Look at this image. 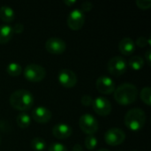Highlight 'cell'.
Wrapping results in <instances>:
<instances>
[{"label": "cell", "instance_id": "obj_1", "mask_svg": "<svg viewBox=\"0 0 151 151\" xmlns=\"http://www.w3.org/2000/svg\"><path fill=\"white\" fill-rule=\"evenodd\" d=\"M138 88L132 83H123L113 92L115 101L123 106L134 104L138 97Z\"/></svg>", "mask_w": 151, "mask_h": 151}, {"label": "cell", "instance_id": "obj_2", "mask_svg": "<svg viewBox=\"0 0 151 151\" xmlns=\"http://www.w3.org/2000/svg\"><path fill=\"white\" fill-rule=\"evenodd\" d=\"M9 102L12 108L25 112L33 107L35 99L30 91L27 89H18L11 94Z\"/></svg>", "mask_w": 151, "mask_h": 151}, {"label": "cell", "instance_id": "obj_3", "mask_svg": "<svg viewBox=\"0 0 151 151\" xmlns=\"http://www.w3.org/2000/svg\"><path fill=\"white\" fill-rule=\"evenodd\" d=\"M145 111L139 108L129 110L125 116V124L127 127L132 131H139L142 129L146 124Z\"/></svg>", "mask_w": 151, "mask_h": 151}, {"label": "cell", "instance_id": "obj_4", "mask_svg": "<svg viewBox=\"0 0 151 151\" xmlns=\"http://www.w3.org/2000/svg\"><path fill=\"white\" fill-rule=\"evenodd\" d=\"M23 74L26 80H27L28 81L39 82L45 78L46 71L42 66L37 64H29L25 67Z\"/></svg>", "mask_w": 151, "mask_h": 151}, {"label": "cell", "instance_id": "obj_5", "mask_svg": "<svg viewBox=\"0 0 151 151\" xmlns=\"http://www.w3.org/2000/svg\"><path fill=\"white\" fill-rule=\"evenodd\" d=\"M127 62L121 56H115L111 58L107 65L108 72L113 76H120L127 70Z\"/></svg>", "mask_w": 151, "mask_h": 151}, {"label": "cell", "instance_id": "obj_6", "mask_svg": "<svg viewBox=\"0 0 151 151\" xmlns=\"http://www.w3.org/2000/svg\"><path fill=\"white\" fill-rule=\"evenodd\" d=\"M79 126L81 130L88 135L94 134L99 128L97 119L91 114H83L79 120Z\"/></svg>", "mask_w": 151, "mask_h": 151}, {"label": "cell", "instance_id": "obj_7", "mask_svg": "<svg viewBox=\"0 0 151 151\" xmlns=\"http://www.w3.org/2000/svg\"><path fill=\"white\" fill-rule=\"evenodd\" d=\"M126 140V134L125 132L117 127L110 128L106 131L104 134V141L108 145L111 146H118L122 144Z\"/></svg>", "mask_w": 151, "mask_h": 151}, {"label": "cell", "instance_id": "obj_8", "mask_svg": "<svg viewBox=\"0 0 151 151\" xmlns=\"http://www.w3.org/2000/svg\"><path fill=\"white\" fill-rule=\"evenodd\" d=\"M85 23V14L80 9L73 10L67 17V25L70 29L77 31L82 28Z\"/></svg>", "mask_w": 151, "mask_h": 151}, {"label": "cell", "instance_id": "obj_9", "mask_svg": "<svg viewBox=\"0 0 151 151\" xmlns=\"http://www.w3.org/2000/svg\"><path fill=\"white\" fill-rule=\"evenodd\" d=\"M58 82L66 88H73L77 83V76L75 73L70 69H62L58 75Z\"/></svg>", "mask_w": 151, "mask_h": 151}, {"label": "cell", "instance_id": "obj_10", "mask_svg": "<svg viewBox=\"0 0 151 151\" xmlns=\"http://www.w3.org/2000/svg\"><path fill=\"white\" fill-rule=\"evenodd\" d=\"M93 110L100 116H108L111 114L112 107L111 102L103 96H98L93 101Z\"/></svg>", "mask_w": 151, "mask_h": 151}, {"label": "cell", "instance_id": "obj_11", "mask_svg": "<svg viewBox=\"0 0 151 151\" xmlns=\"http://www.w3.org/2000/svg\"><path fill=\"white\" fill-rule=\"evenodd\" d=\"M97 90L104 95H110L113 93L116 89V83L115 81L110 78L109 76H100L96 80V83Z\"/></svg>", "mask_w": 151, "mask_h": 151}, {"label": "cell", "instance_id": "obj_12", "mask_svg": "<svg viewBox=\"0 0 151 151\" xmlns=\"http://www.w3.org/2000/svg\"><path fill=\"white\" fill-rule=\"evenodd\" d=\"M45 49L51 54H62L66 50V43L58 37H51L45 42Z\"/></svg>", "mask_w": 151, "mask_h": 151}, {"label": "cell", "instance_id": "obj_13", "mask_svg": "<svg viewBox=\"0 0 151 151\" xmlns=\"http://www.w3.org/2000/svg\"><path fill=\"white\" fill-rule=\"evenodd\" d=\"M51 111L43 106H38L35 107L32 111V119L40 124H45L48 123L51 119Z\"/></svg>", "mask_w": 151, "mask_h": 151}, {"label": "cell", "instance_id": "obj_14", "mask_svg": "<svg viewBox=\"0 0 151 151\" xmlns=\"http://www.w3.org/2000/svg\"><path fill=\"white\" fill-rule=\"evenodd\" d=\"M73 134L72 127L65 123L57 124L52 128V134L58 140H65L69 138Z\"/></svg>", "mask_w": 151, "mask_h": 151}, {"label": "cell", "instance_id": "obj_15", "mask_svg": "<svg viewBox=\"0 0 151 151\" xmlns=\"http://www.w3.org/2000/svg\"><path fill=\"white\" fill-rule=\"evenodd\" d=\"M135 43L133 39L129 37L123 38L119 43V51L125 56H130L135 50Z\"/></svg>", "mask_w": 151, "mask_h": 151}, {"label": "cell", "instance_id": "obj_16", "mask_svg": "<svg viewBox=\"0 0 151 151\" xmlns=\"http://www.w3.org/2000/svg\"><path fill=\"white\" fill-rule=\"evenodd\" d=\"M0 19L5 23H10L15 19V12L11 6L3 5L0 7Z\"/></svg>", "mask_w": 151, "mask_h": 151}, {"label": "cell", "instance_id": "obj_17", "mask_svg": "<svg viewBox=\"0 0 151 151\" xmlns=\"http://www.w3.org/2000/svg\"><path fill=\"white\" fill-rule=\"evenodd\" d=\"M13 35L12 27L9 25L0 26V44L7 43Z\"/></svg>", "mask_w": 151, "mask_h": 151}, {"label": "cell", "instance_id": "obj_18", "mask_svg": "<svg viewBox=\"0 0 151 151\" xmlns=\"http://www.w3.org/2000/svg\"><path fill=\"white\" fill-rule=\"evenodd\" d=\"M127 65L134 71H139L144 65V59L141 56H133L128 60Z\"/></svg>", "mask_w": 151, "mask_h": 151}, {"label": "cell", "instance_id": "obj_19", "mask_svg": "<svg viewBox=\"0 0 151 151\" xmlns=\"http://www.w3.org/2000/svg\"><path fill=\"white\" fill-rule=\"evenodd\" d=\"M16 123L20 128H27L31 124V117L26 112H20L16 118Z\"/></svg>", "mask_w": 151, "mask_h": 151}, {"label": "cell", "instance_id": "obj_20", "mask_svg": "<svg viewBox=\"0 0 151 151\" xmlns=\"http://www.w3.org/2000/svg\"><path fill=\"white\" fill-rule=\"evenodd\" d=\"M6 72H7V73L10 76H12V77H17V76H19L21 74V73L23 72V69H22L21 65L19 63L12 62V63H10L7 65Z\"/></svg>", "mask_w": 151, "mask_h": 151}, {"label": "cell", "instance_id": "obj_21", "mask_svg": "<svg viewBox=\"0 0 151 151\" xmlns=\"http://www.w3.org/2000/svg\"><path fill=\"white\" fill-rule=\"evenodd\" d=\"M31 148L35 151H42L46 148V142L41 137H35L30 142Z\"/></svg>", "mask_w": 151, "mask_h": 151}, {"label": "cell", "instance_id": "obj_22", "mask_svg": "<svg viewBox=\"0 0 151 151\" xmlns=\"http://www.w3.org/2000/svg\"><path fill=\"white\" fill-rule=\"evenodd\" d=\"M140 97L142 101L148 106L151 105V88L150 87L143 88L140 92Z\"/></svg>", "mask_w": 151, "mask_h": 151}, {"label": "cell", "instance_id": "obj_23", "mask_svg": "<svg viewBox=\"0 0 151 151\" xmlns=\"http://www.w3.org/2000/svg\"><path fill=\"white\" fill-rule=\"evenodd\" d=\"M97 146V139L96 136H94L93 134L90 135H87V137L85 138V147L88 150H93L96 148Z\"/></svg>", "mask_w": 151, "mask_h": 151}, {"label": "cell", "instance_id": "obj_24", "mask_svg": "<svg viewBox=\"0 0 151 151\" xmlns=\"http://www.w3.org/2000/svg\"><path fill=\"white\" fill-rule=\"evenodd\" d=\"M135 45H138L141 48H144L147 45H150V39L146 36H140L136 39V42H134Z\"/></svg>", "mask_w": 151, "mask_h": 151}, {"label": "cell", "instance_id": "obj_25", "mask_svg": "<svg viewBox=\"0 0 151 151\" xmlns=\"http://www.w3.org/2000/svg\"><path fill=\"white\" fill-rule=\"evenodd\" d=\"M135 4L142 10H148L151 7L150 0H136Z\"/></svg>", "mask_w": 151, "mask_h": 151}, {"label": "cell", "instance_id": "obj_26", "mask_svg": "<svg viewBox=\"0 0 151 151\" xmlns=\"http://www.w3.org/2000/svg\"><path fill=\"white\" fill-rule=\"evenodd\" d=\"M49 151H68L67 150V148L63 145L62 143H58V142H56V143H52L50 148H49Z\"/></svg>", "mask_w": 151, "mask_h": 151}, {"label": "cell", "instance_id": "obj_27", "mask_svg": "<svg viewBox=\"0 0 151 151\" xmlns=\"http://www.w3.org/2000/svg\"><path fill=\"white\" fill-rule=\"evenodd\" d=\"M93 101H94V99H93L90 96H88V95L83 96L81 97V104H82L83 106H86V107H88V106H92Z\"/></svg>", "mask_w": 151, "mask_h": 151}, {"label": "cell", "instance_id": "obj_28", "mask_svg": "<svg viewBox=\"0 0 151 151\" xmlns=\"http://www.w3.org/2000/svg\"><path fill=\"white\" fill-rule=\"evenodd\" d=\"M93 9V4L89 1H86V2H83L81 4V11L84 13L85 12H89Z\"/></svg>", "mask_w": 151, "mask_h": 151}, {"label": "cell", "instance_id": "obj_29", "mask_svg": "<svg viewBox=\"0 0 151 151\" xmlns=\"http://www.w3.org/2000/svg\"><path fill=\"white\" fill-rule=\"evenodd\" d=\"M12 30H13V34H20L24 30V25L21 23H17L12 27Z\"/></svg>", "mask_w": 151, "mask_h": 151}, {"label": "cell", "instance_id": "obj_30", "mask_svg": "<svg viewBox=\"0 0 151 151\" xmlns=\"http://www.w3.org/2000/svg\"><path fill=\"white\" fill-rule=\"evenodd\" d=\"M144 57H145V59H146V62H147V64H148L149 65H150V57H151L150 49L147 50V51L145 52V55H144Z\"/></svg>", "mask_w": 151, "mask_h": 151}, {"label": "cell", "instance_id": "obj_31", "mask_svg": "<svg viewBox=\"0 0 151 151\" xmlns=\"http://www.w3.org/2000/svg\"><path fill=\"white\" fill-rule=\"evenodd\" d=\"M72 151H84L83 150V148L81 147V145L80 144H75L73 147V150Z\"/></svg>", "mask_w": 151, "mask_h": 151}, {"label": "cell", "instance_id": "obj_32", "mask_svg": "<svg viewBox=\"0 0 151 151\" xmlns=\"http://www.w3.org/2000/svg\"><path fill=\"white\" fill-rule=\"evenodd\" d=\"M64 3H65L66 5H68V6H72V5L75 4L77 2H76L75 0H65V1H64Z\"/></svg>", "mask_w": 151, "mask_h": 151}, {"label": "cell", "instance_id": "obj_33", "mask_svg": "<svg viewBox=\"0 0 151 151\" xmlns=\"http://www.w3.org/2000/svg\"><path fill=\"white\" fill-rule=\"evenodd\" d=\"M96 151H110L109 150H106V149H100V150H98Z\"/></svg>", "mask_w": 151, "mask_h": 151}, {"label": "cell", "instance_id": "obj_34", "mask_svg": "<svg viewBox=\"0 0 151 151\" xmlns=\"http://www.w3.org/2000/svg\"><path fill=\"white\" fill-rule=\"evenodd\" d=\"M0 144H1V136H0Z\"/></svg>", "mask_w": 151, "mask_h": 151}]
</instances>
